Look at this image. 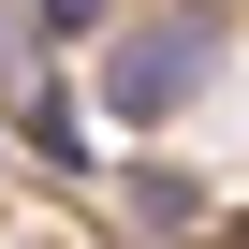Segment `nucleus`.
<instances>
[{"label": "nucleus", "instance_id": "nucleus-4", "mask_svg": "<svg viewBox=\"0 0 249 249\" xmlns=\"http://www.w3.org/2000/svg\"><path fill=\"white\" fill-rule=\"evenodd\" d=\"M44 44H117V0H30Z\"/></svg>", "mask_w": 249, "mask_h": 249}, {"label": "nucleus", "instance_id": "nucleus-2", "mask_svg": "<svg viewBox=\"0 0 249 249\" xmlns=\"http://www.w3.org/2000/svg\"><path fill=\"white\" fill-rule=\"evenodd\" d=\"M15 132H30L44 161H73V176H88V117H73V88H30V103H15Z\"/></svg>", "mask_w": 249, "mask_h": 249}, {"label": "nucleus", "instance_id": "nucleus-3", "mask_svg": "<svg viewBox=\"0 0 249 249\" xmlns=\"http://www.w3.org/2000/svg\"><path fill=\"white\" fill-rule=\"evenodd\" d=\"M117 205H132L147 234H176V220H191V176H161V161H132V176H117Z\"/></svg>", "mask_w": 249, "mask_h": 249}, {"label": "nucleus", "instance_id": "nucleus-1", "mask_svg": "<svg viewBox=\"0 0 249 249\" xmlns=\"http://www.w3.org/2000/svg\"><path fill=\"white\" fill-rule=\"evenodd\" d=\"M205 59H220V15H117V44H103L117 132H161V117L205 88Z\"/></svg>", "mask_w": 249, "mask_h": 249}]
</instances>
